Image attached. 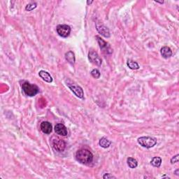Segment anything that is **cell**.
Masks as SVG:
<instances>
[{
  "label": "cell",
  "instance_id": "cell-1",
  "mask_svg": "<svg viewBox=\"0 0 179 179\" xmlns=\"http://www.w3.org/2000/svg\"><path fill=\"white\" fill-rule=\"evenodd\" d=\"M76 158L78 162L84 164H88L93 161V155L89 150L81 148L76 152Z\"/></svg>",
  "mask_w": 179,
  "mask_h": 179
},
{
  "label": "cell",
  "instance_id": "cell-2",
  "mask_svg": "<svg viewBox=\"0 0 179 179\" xmlns=\"http://www.w3.org/2000/svg\"><path fill=\"white\" fill-rule=\"evenodd\" d=\"M22 88L24 94H25L26 95L29 96V97H34V96L37 95L39 91V89L38 88V86H37L34 84H31L29 82L27 81L22 83Z\"/></svg>",
  "mask_w": 179,
  "mask_h": 179
},
{
  "label": "cell",
  "instance_id": "cell-3",
  "mask_svg": "<svg viewBox=\"0 0 179 179\" xmlns=\"http://www.w3.org/2000/svg\"><path fill=\"white\" fill-rule=\"evenodd\" d=\"M138 144L142 147L151 148L157 144V139L151 136H142L137 139Z\"/></svg>",
  "mask_w": 179,
  "mask_h": 179
},
{
  "label": "cell",
  "instance_id": "cell-4",
  "mask_svg": "<svg viewBox=\"0 0 179 179\" xmlns=\"http://www.w3.org/2000/svg\"><path fill=\"white\" fill-rule=\"evenodd\" d=\"M66 85L68 86V88L73 92V93L77 97L80 99H83L84 98V93L81 87L78 86L77 84L68 80V81L66 82Z\"/></svg>",
  "mask_w": 179,
  "mask_h": 179
},
{
  "label": "cell",
  "instance_id": "cell-5",
  "mask_svg": "<svg viewBox=\"0 0 179 179\" xmlns=\"http://www.w3.org/2000/svg\"><path fill=\"white\" fill-rule=\"evenodd\" d=\"M51 145L53 148L58 152L64 151L66 148V143L64 142V141L57 137V136H53L52 138Z\"/></svg>",
  "mask_w": 179,
  "mask_h": 179
},
{
  "label": "cell",
  "instance_id": "cell-6",
  "mask_svg": "<svg viewBox=\"0 0 179 179\" xmlns=\"http://www.w3.org/2000/svg\"><path fill=\"white\" fill-rule=\"evenodd\" d=\"M96 39H97V41L99 45L101 50H102L103 53L109 55L113 53V50L111 49L110 45L107 43V42L105 41L104 40H103L99 36H96Z\"/></svg>",
  "mask_w": 179,
  "mask_h": 179
},
{
  "label": "cell",
  "instance_id": "cell-7",
  "mask_svg": "<svg viewBox=\"0 0 179 179\" xmlns=\"http://www.w3.org/2000/svg\"><path fill=\"white\" fill-rule=\"evenodd\" d=\"M88 59L91 63L97 66H101L102 63V60L101 59L99 55L96 51L91 50L88 53Z\"/></svg>",
  "mask_w": 179,
  "mask_h": 179
},
{
  "label": "cell",
  "instance_id": "cell-8",
  "mask_svg": "<svg viewBox=\"0 0 179 179\" xmlns=\"http://www.w3.org/2000/svg\"><path fill=\"white\" fill-rule=\"evenodd\" d=\"M57 32L60 37L67 38L71 33V28L67 24H59L56 28Z\"/></svg>",
  "mask_w": 179,
  "mask_h": 179
},
{
  "label": "cell",
  "instance_id": "cell-9",
  "mask_svg": "<svg viewBox=\"0 0 179 179\" xmlns=\"http://www.w3.org/2000/svg\"><path fill=\"white\" fill-rule=\"evenodd\" d=\"M96 28H97V32H99L101 35H102L103 37L106 38L110 37L111 34H110V32H109V30L104 25V24H102V22H96Z\"/></svg>",
  "mask_w": 179,
  "mask_h": 179
},
{
  "label": "cell",
  "instance_id": "cell-10",
  "mask_svg": "<svg viewBox=\"0 0 179 179\" xmlns=\"http://www.w3.org/2000/svg\"><path fill=\"white\" fill-rule=\"evenodd\" d=\"M55 132L56 134H59L60 136H65L67 135V127L62 123H58L55 126Z\"/></svg>",
  "mask_w": 179,
  "mask_h": 179
},
{
  "label": "cell",
  "instance_id": "cell-11",
  "mask_svg": "<svg viewBox=\"0 0 179 179\" xmlns=\"http://www.w3.org/2000/svg\"><path fill=\"white\" fill-rule=\"evenodd\" d=\"M41 129L44 133L46 134H49L51 133V132L53 130V127L52 125L48 121H44L41 123Z\"/></svg>",
  "mask_w": 179,
  "mask_h": 179
},
{
  "label": "cell",
  "instance_id": "cell-12",
  "mask_svg": "<svg viewBox=\"0 0 179 179\" xmlns=\"http://www.w3.org/2000/svg\"><path fill=\"white\" fill-rule=\"evenodd\" d=\"M39 76L41 77L42 79H43L44 81H46L47 83H52L53 82V78L50 75V73L48 72H47L46 71L41 70L39 72Z\"/></svg>",
  "mask_w": 179,
  "mask_h": 179
},
{
  "label": "cell",
  "instance_id": "cell-13",
  "mask_svg": "<svg viewBox=\"0 0 179 179\" xmlns=\"http://www.w3.org/2000/svg\"><path fill=\"white\" fill-rule=\"evenodd\" d=\"M160 53L162 57L165 58V59H168V58L171 57L172 55V51L171 48L168 46L162 47L160 50Z\"/></svg>",
  "mask_w": 179,
  "mask_h": 179
},
{
  "label": "cell",
  "instance_id": "cell-14",
  "mask_svg": "<svg viewBox=\"0 0 179 179\" xmlns=\"http://www.w3.org/2000/svg\"><path fill=\"white\" fill-rule=\"evenodd\" d=\"M65 58L69 64H71V65H74L75 62H76V58H75L74 53H73L72 51H68V52L66 53Z\"/></svg>",
  "mask_w": 179,
  "mask_h": 179
},
{
  "label": "cell",
  "instance_id": "cell-15",
  "mask_svg": "<svg viewBox=\"0 0 179 179\" xmlns=\"http://www.w3.org/2000/svg\"><path fill=\"white\" fill-rule=\"evenodd\" d=\"M99 144L101 147L104 148H109L111 145V142L106 137H102L99 140Z\"/></svg>",
  "mask_w": 179,
  "mask_h": 179
},
{
  "label": "cell",
  "instance_id": "cell-16",
  "mask_svg": "<svg viewBox=\"0 0 179 179\" xmlns=\"http://www.w3.org/2000/svg\"><path fill=\"white\" fill-rule=\"evenodd\" d=\"M127 65L130 69H132V70H136V69H139V65H138V63L134 60H128L127 62Z\"/></svg>",
  "mask_w": 179,
  "mask_h": 179
},
{
  "label": "cell",
  "instance_id": "cell-17",
  "mask_svg": "<svg viewBox=\"0 0 179 179\" xmlns=\"http://www.w3.org/2000/svg\"><path fill=\"white\" fill-rule=\"evenodd\" d=\"M127 165H128L129 167L131 168V169H134V168H136L138 166L137 160L133 158H127Z\"/></svg>",
  "mask_w": 179,
  "mask_h": 179
},
{
  "label": "cell",
  "instance_id": "cell-18",
  "mask_svg": "<svg viewBox=\"0 0 179 179\" xmlns=\"http://www.w3.org/2000/svg\"><path fill=\"white\" fill-rule=\"evenodd\" d=\"M151 164L155 167H160L162 164V158L160 157H154L151 161Z\"/></svg>",
  "mask_w": 179,
  "mask_h": 179
},
{
  "label": "cell",
  "instance_id": "cell-19",
  "mask_svg": "<svg viewBox=\"0 0 179 179\" xmlns=\"http://www.w3.org/2000/svg\"><path fill=\"white\" fill-rule=\"evenodd\" d=\"M90 73H91L92 76H93V78H96V79H97V78H99L100 76H101L100 71L97 69H94L93 70L91 71Z\"/></svg>",
  "mask_w": 179,
  "mask_h": 179
},
{
  "label": "cell",
  "instance_id": "cell-20",
  "mask_svg": "<svg viewBox=\"0 0 179 179\" xmlns=\"http://www.w3.org/2000/svg\"><path fill=\"white\" fill-rule=\"evenodd\" d=\"M37 4L36 3H30L26 6L25 10L28 11H31L37 8Z\"/></svg>",
  "mask_w": 179,
  "mask_h": 179
},
{
  "label": "cell",
  "instance_id": "cell-21",
  "mask_svg": "<svg viewBox=\"0 0 179 179\" xmlns=\"http://www.w3.org/2000/svg\"><path fill=\"white\" fill-rule=\"evenodd\" d=\"M103 178L104 179H110V178H116V176H114L112 175V174H109V173H107V174H105L104 176H103Z\"/></svg>",
  "mask_w": 179,
  "mask_h": 179
},
{
  "label": "cell",
  "instance_id": "cell-22",
  "mask_svg": "<svg viewBox=\"0 0 179 179\" xmlns=\"http://www.w3.org/2000/svg\"><path fill=\"white\" fill-rule=\"evenodd\" d=\"M178 156H179V155L178 154V155L174 156L173 158L171 159V163L172 164H175V163L178 162Z\"/></svg>",
  "mask_w": 179,
  "mask_h": 179
},
{
  "label": "cell",
  "instance_id": "cell-23",
  "mask_svg": "<svg viewBox=\"0 0 179 179\" xmlns=\"http://www.w3.org/2000/svg\"><path fill=\"white\" fill-rule=\"evenodd\" d=\"M178 171H179V169H176V171H175V172H174V174H175L176 176H179V174H178Z\"/></svg>",
  "mask_w": 179,
  "mask_h": 179
},
{
  "label": "cell",
  "instance_id": "cell-24",
  "mask_svg": "<svg viewBox=\"0 0 179 179\" xmlns=\"http://www.w3.org/2000/svg\"><path fill=\"white\" fill-rule=\"evenodd\" d=\"M93 1H90V2L88 1V2H87V4H88V5H89V4H91L92 3H93Z\"/></svg>",
  "mask_w": 179,
  "mask_h": 179
},
{
  "label": "cell",
  "instance_id": "cell-25",
  "mask_svg": "<svg viewBox=\"0 0 179 179\" xmlns=\"http://www.w3.org/2000/svg\"><path fill=\"white\" fill-rule=\"evenodd\" d=\"M157 3H160V4H163L164 3V2H158V1H155Z\"/></svg>",
  "mask_w": 179,
  "mask_h": 179
}]
</instances>
